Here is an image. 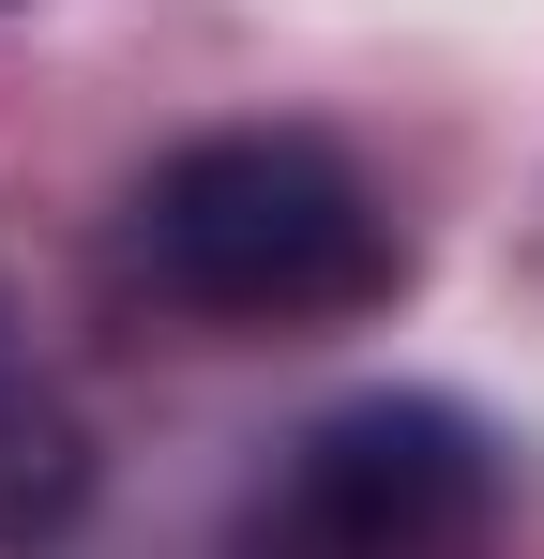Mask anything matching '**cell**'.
Returning a JSON list of instances; mask_svg holds the SVG:
<instances>
[{"mask_svg": "<svg viewBox=\"0 0 544 559\" xmlns=\"http://www.w3.org/2000/svg\"><path fill=\"white\" fill-rule=\"evenodd\" d=\"M121 258L212 333H333L409 287V227L318 121H212L137 182Z\"/></svg>", "mask_w": 544, "mask_h": 559, "instance_id": "6da1fadb", "label": "cell"}, {"mask_svg": "<svg viewBox=\"0 0 544 559\" xmlns=\"http://www.w3.org/2000/svg\"><path fill=\"white\" fill-rule=\"evenodd\" d=\"M499 530H515V454L453 393H363L272 454L227 559H499Z\"/></svg>", "mask_w": 544, "mask_h": 559, "instance_id": "7a4b0ae2", "label": "cell"}]
</instances>
